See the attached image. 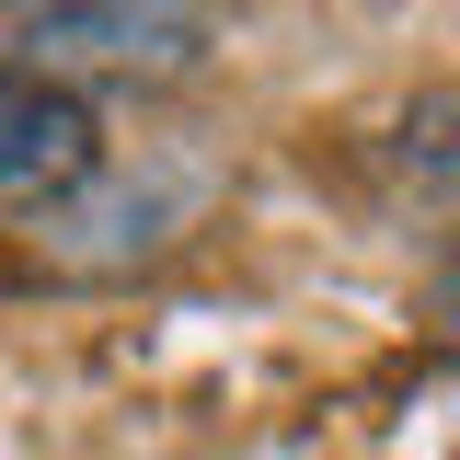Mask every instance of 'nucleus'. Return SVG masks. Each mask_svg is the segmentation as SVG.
<instances>
[{
  "instance_id": "obj_1",
  "label": "nucleus",
  "mask_w": 460,
  "mask_h": 460,
  "mask_svg": "<svg viewBox=\"0 0 460 460\" xmlns=\"http://www.w3.org/2000/svg\"><path fill=\"white\" fill-rule=\"evenodd\" d=\"M208 208H219V150H196V138H138V162L104 150V172L35 219V253H47L58 277H138V265H162Z\"/></svg>"
},
{
  "instance_id": "obj_2",
  "label": "nucleus",
  "mask_w": 460,
  "mask_h": 460,
  "mask_svg": "<svg viewBox=\"0 0 460 460\" xmlns=\"http://www.w3.org/2000/svg\"><path fill=\"white\" fill-rule=\"evenodd\" d=\"M0 35L23 47L12 69H35V81H58V93H81V81H196L208 47H219L208 12H104V0L12 12Z\"/></svg>"
},
{
  "instance_id": "obj_3",
  "label": "nucleus",
  "mask_w": 460,
  "mask_h": 460,
  "mask_svg": "<svg viewBox=\"0 0 460 460\" xmlns=\"http://www.w3.org/2000/svg\"><path fill=\"white\" fill-rule=\"evenodd\" d=\"M93 172H104V115L0 58V208L47 219L58 196H81Z\"/></svg>"
},
{
  "instance_id": "obj_4",
  "label": "nucleus",
  "mask_w": 460,
  "mask_h": 460,
  "mask_svg": "<svg viewBox=\"0 0 460 460\" xmlns=\"http://www.w3.org/2000/svg\"><path fill=\"white\" fill-rule=\"evenodd\" d=\"M368 172H380V208H392L402 230H426V242L460 253V104L392 115L380 150H368Z\"/></svg>"
},
{
  "instance_id": "obj_5",
  "label": "nucleus",
  "mask_w": 460,
  "mask_h": 460,
  "mask_svg": "<svg viewBox=\"0 0 460 460\" xmlns=\"http://www.w3.org/2000/svg\"><path fill=\"white\" fill-rule=\"evenodd\" d=\"M438 323H449V345H460V253L438 265Z\"/></svg>"
}]
</instances>
